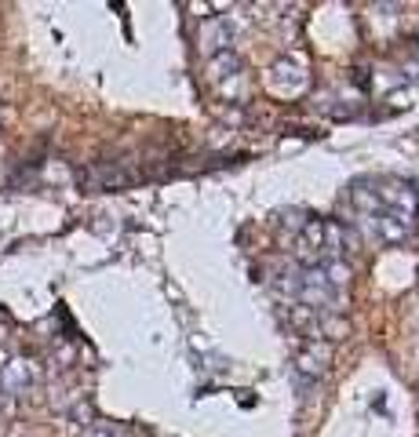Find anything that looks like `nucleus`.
I'll list each match as a JSON object with an SVG mask.
<instances>
[{
  "mask_svg": "<svg viewBox=\"0 0 419 437\" xmlns=\"http://www.w3.org/2000/svg\"><path fill=\"white\" fill-rule=\"evenodd\" d=\"M0 383H4V394H19L26 390L33 383V365L30 361H11L4 368V376H0Z\"/></svg>",
  "mask_w": 419,
  "mask_h": 437,
  "instance_id": "obj_1",
  "label": "nucleus"
}]
</instances>
